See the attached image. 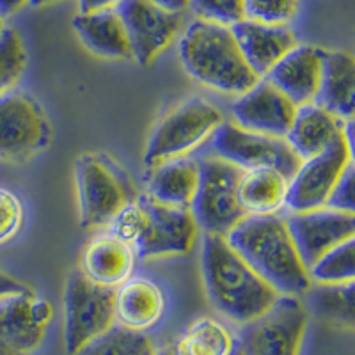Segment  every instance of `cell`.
<instances>
[{
	"label": "cell",
	"instance_id": "8",
	"mask_svg": "<svg viewBox=\"0 0 355 355\" xmlns=\"http://www.w3.org/2000/svg\"><path fill=\"white\" fill-rule=\"evenodd\" d=\"M116 290L100 286L80 270L69 274L64 290V345L75 355L116 323Z\"/></svg>",
	"mask_w": 355,
	"mask_h": 355
},
{
	"label": "cell",
	"instance_id": "25",
	"mask_svg": "<svg viewBox=\"0 0 355 355\" xmlns=\"http://www.w3.org/2000/svg\"><path fill=\"white\" fill-rule=\"evenodd\" d=\"M288 178L274 167L242 169L239 180V202L245 215H275L286 208Z\"/></svg>",
	"mask_w": 355,
	"mask_h": 355
},
{
	"label": "cell",
	"instance_id": "31",
	"mask_svg": "<svg viewBox=\"0 0 355 355\" xmlns=\"http://www.w3.org/2000/svg\"><path fill=\"white\" fill-rule=\"evenodd\" d=\"M299 11V0H243V15L261 24L286 25Z\"/></svg>",
	"mask_w": 355,
	"mask_h": 355
},
{
	"label": "cell",
	"instance_id": "17",
	"mask_svg": "<svg viewBox=\"0 0 355 355\" xmlns=\"http://www.w3.org/2000/svg\"><path fill=\"white\" fill-rule=\"evenodd\" d=\"M231 33L239 43L240 52L258 78L266 77L297 43V37L286 25L261 24V21L243 20L231 25Z\"/></svg>",
	"mask_w": 355,
	"mask_h": 355
},
{
	"label": "cell",
	"instance_id": "14",
	"mask_svg": "<svg viewBox=\"0 0 355 355\" xmlns=\"http://www.w3.org/2000/svg\"><path fill=\"white\" fill-rule=\"evenodd\" d=\"M52 318V302L33 291L0 300V355L33 354L43 343Z\"/></svg>",
	"mask_w": 355,
	"mask_h": 355
},
{
	"label": "cell",
	"instance_id": "38",
	"mask_svg": "<svg viewBox=\"0 0 355 355\" xmlns=\"http://www.w3.org/2000/svg\"><path fill=\"white\" fill-rule=\"evenodd\" d=\"M150 2L173 12H182L189 8V0H150Z\"/></svg>",
	"mask_w": 355,
	"mask_h": 355
},
{
	"label": "cell",
	"instance_id": "4",
	"mask_svg": "<svg viewBox=\"0 0 355 355\" xmlns=\"http://www.w3.org/2000/svg\"><path fill=\"white\" fill-rule=\"evenodd\" d=\"M110 226L142 259L187 254L199 230L189 208L158 205L148 198L130 201Z\"/></svg>",
	"mask_w": 355,
	"mask_h": 355
},
{
	"label": "cell",
	"instance_id": "18",
	"mask_svg": "<svg viewBox=\"0 0 355 355\" xmlns=\"http://www.w3.org/2000/svg\"><path fill=\"white\" fill-rule=\"evenodd\" d=\"M323 52L311 44H295L286 55L266 73L281 93L286 94L295 105H306L316 100L322 80Z\"/></svg>",
	"mask_w": 355,
	"mask_h": 355
},
{
	"label": "cell",
	"instance_id": "22",
	"mask_svg": "<svg viewBox=\"0 0 355 355\" xmlns=\"http://www.w3.org/2000/svg\"><path fill=\"white\" fill-rule=\"evenodd\" d=\"M148 199L173 208H189L199 183V164L187 157L171 158L151 167Z\"/></svg>",
	"mask_w": 355,
	"mask_h": 355
},
{
	"label": "cell",
	"instance_id": "40",
	"mask_svg": "<svg viewBox=\"0 0 355 355\" xmlns=\"http://www.w3.org/2000/svg\"><path fill=\"white\" fill-rule=\"evenodd\" d=\"M231 355H243L242 354V350H240V347H239V343H236V347H234V350H233V354Z\"/></svg>",
	"mask_w": 355,
	"mask_h": 355
},
{
	"label": "cell",
	"instance_id": "26",
	"mask_svg": "<svg viewBox=\"0 0 355 355\" xmlns=\"http://www.w3.org/2000/svg\"><path fill=\"white\" fill-rule=\"evenodd\" d=\"M236 339L218 320L205 316L196 320L176 339L173 355H231Z\"/></svg>",
	"mask_w": 355,
	"mask_h": 355
},
{
	"label": "cell",
	"instance_id": "34",
	"mask_svg": "<svg viewBox=\"0 0 355 355\" xmlns=\"http://www.w3.org/2000/svg\"><path fill=\"white\" fill-rule=\"evenodd\" d=\"M354 166H348L343 176L339 178L338 185L332 190L331 198L327 201V208L332 210H341V211H354L355 208V198H354Z\"/></svg>",
	"mask_w": 355,
	"mask_h": 355
},
{
	"label": "cell",
	"instance_id": "1",
	"mask_svg": "<svg viewBox=\"0 0 355 355\" xmlns=\"http://www.w3.org/2000/svg\"><path fill=\"white\" fill-rule=\"evenodd\" d=\"M243 261L279 295L299 297L311 288V277L288 231L275 215H245L224 236Z\"/></svg>",
	"mask_w": 355,
	"mask_h": 355
},
{
	"label": "cell",
	"instance_id": "37",
	"mask_svg": "<svg viewBox=\"0 0 355 355\" xmlns=\"http://www.w3.org/2000/svg\"><path fill=\"white\" fill-rule=\"evenodd\" d=\"M28 4H31V0H0V17H12V15L20 12L24 8H27Z\"/></svg>",
	"mask_w": 355,
	"mask_h": 355
},
{
	"label": "cell",
	"instance_id": "30",
	"mask_svg": "<svg viewBox=\"0 0 355 355\" xmlns=\"http://www.w3.org/2000/svg\"><path fill=\"white\" fill-rule=\"evenodd\" d=\"M323 290L316 291L315 307L318 315L329 322L354 325V283L323 284Z\"/></svg>",
	"mask_w": 355,
	"mask_h": 355
},
{
	"label": "cell",
	"instance_id": "5",
	"mask_svg": "<svg viewBox=\"0 0 355 355\" xmlns=\"http://www.w3.org/2000/svg\"><path fill=\"white\" fill-rule=\"evenodd\" d=\"M75 178L84 230L110 226L116 215L133 201L128 178L105 155H82L75 164Z\"/></svg>",
	"mask_w": 355,
	"mask_h": 355
},
{
	"label": "cell",
	"instance_id": "41",
	"mask_svg": "<svg viewBox=\"0 0 355 355\" xmlns=\"http://www.w3.org/2000/svg\"><path fill=\"white\" fill-rule=\"evenodd\" d=\"M4 18H2V17H0V34H2V33H4Z\"/></svg>",
	"mask_w": 355,
	"mask_h": 355
},
{
	"label": "cell",
	"instance_id": "12",
	"mask_svg": "<svg viewBox=\"0 0 355 355\" xmlns=\"http://www.w3.org/2000/svg\"><path fill=\"white\" fill-rule=\"evenodd\" d=\"M49 119L33 98L21 93L0 96V160L27 162L49 146Z\"/></svg>",
	"mask_w": 355,
	"mask_h": 355
},
{
	"label": "cell",
	"instance_id": "20",
	"mask_svg": "<svg viewBox=\"0 0 355 355\" xmlns=\"http://www.w3.org/2000/svg\"><path fill=\"white\" fill-rule=\"evenodd\" d=\"M166 293L148 277H130L116 288L114 313L119 325L132 331L155 327L166 313Z\"/></svg>",
	"mask_w": 355,
	"mask_h": 355
},
{
	"label": "cell",
	"instance_id": "15",
	"mask_svg": "<svg viewBox=\"0 0 355 355\" xmlns=\"http://www.w3.org/2000/svg\"><path fill=\"white\" fill-rule=\"evenodd\" d=\"M284 220L306 268L325 252L355 236L354 211L332 210L323 206L316 210L295 211Z\"/></svg>",
	"mask_w": 355,
	"mask_h": 355
},
{
	"label": "cell",
	"instance_id": "42",
	"mask_svg": "<svg viewBox=\"0 0 355 355\" xmlns=\"http://www.w3.org/2000/svg\"><path fill=\"white\" fill-rule=\"evenodd\" d=\"M157 355H173V354H171V350H164V352H158Z\"/></svg>",
	"mask_w": 355,
	"mask_h": 355
},
{
	"label": "cell",
	"instance_id": "21",
	"mask_svg": "<svg viewBox=\"0 0 355 355\" xmlns=\"http://www.w3.org/2000/svg\"><path fill=\"white\" fill-rule=\"evenodd\" d=\"M347 123L313 101L297 107L293 123L284 139L300 160H306L334 144L345 133Z\"/></svg>",
	"mask_w": 355,
	"mask_h": 355
},
{
	"label": "cell",
	"instance_id": "10",
	"mask_svg": "<svg viewBox=\"0 0 355 355\" xmlns=\"http://www.w3.org/2000/svg\"><path fill=\"white\" fill-rule=\"evenodd\" d=\"M352 164V121L332 146L315 157L300 162L299 169L288 180L286 208L307 211L323 208L347 167Z\"/></svg>",
	"mask_w": 355,
	"mask_h": 355
},
{
	"label": "cell",
	"instance_id": "3",
	"mask_svg": "<svg viewBox=\"0 0 355 355\" xmlns=\"http://www.w3.org/2000/svg\"><path fill=\"white\" fill-rule=\"evenodd\" d=\"M180 59L196 80L220 93L240 96L259 80L227 25L192 21L180 40Z\"/></svg>",
	"mask_w": 355,
	"mask_h": 355
},
{
	"label": "cell",
	"instance_id": "19",
	"mask_svg": "<svg viewBox=\"0 0 355 355\" xmlns=\"http://www.w3.org/2000/svg\"><path fill=\"white\" fill-rule=\"evenodd\" d=\"M135 250L114 231L100 233L85 243L80 258V272L100 286L114 288L132 277Z\"/></svg>",
	"mask_w": 355,
	"mask_h": 355
},
{
	"label": "cell",
	"instance_id": "6",
	"mask_svg": "<svg viewBox=\"0 0 355 355\" xmlns=\"http://www.w3.org/2000/svg\"><path fill=\"white\" fill-rule=\"evenodd\" d=\"M224 123L220 110L210 101L190 98L171 110L151 133L144 153V164L155 167L171 158L185 157L202 141L214 135Z\"/></svg>",
	"mask_w": 355,
	"mask_h": 355
},
{
	"label": "cell",
	"instance_id": "36",
	"mask_svg": "<svg viewBox=\"0 0 355 355\" xmlns=\"http://www.w3.org/2000/svg\"><path fill=\"white\" fill-rule=\"evenodd\" d=\"M121 0H78L80 12H93L103 11V9H116V6Z\"/></svg>",
	"mask_w": 355,
	"mask_h": 355
},
{
	"label": "cell",
	"instance_id": "16",
	"mask_svg": "<svg viewBox=\"0 0 355 355\" xmlns=\"http://www.w3.org/2000/svg\"><path fill=\"white\" fill-rule=\"evenodd\" d=\"M297 105L272 82L259 78L233 105V117L243 130L270 137H286Z\"/></svg>",
	"mask_w": 355,
	"mask_h": 355
},
{
	"label": "cell",
	"instance_id": "13",
	"mask_svg": "<svg viewBox=\"0 0 355 355\" xmlns=\"http://www.w3.org/2000/svg\"><path fill=\"white\" fill-rule=\"evenodd\" d=\"M116 11L125 25L132 57L148 66L173 43L182 27V12H173L150 0H121Z\"/></svg>",
	"mask_w": 355,
	"mask_h": 355
},
{
	"label": "cell",
	"instance_id": "7",
	"mask_svg": "<svg viewBox=\"0 0 355 355\" xmlns=\"http://www.w3.org/2000/svg\"><path fill=\"white\" fill-rule=\"evenodd\" d=\"M198 164L199 183L190 211L206 234L226 236L245 217L236 196L242 169L218 157Z\"/></svg>",
	"mask_w": 355,
	"mask_h": 355
},
{
	"label": "cell",
	"instance_id": "9",
	"mask_svg": "<svg viewBox=\"0 0 355 355\" xmlns=\"http://www.w3.org/2000/svg\"><path fill=\"white\" fill-rule=\"evenodd\" d=\"M307 309L293 295H279L270 309L242 325L243 355H299L307 327Z\"/></svg>",
	"mask_w": 355,
	"mask_h": 355
},
{
	"label": "cell",
	"instance_id": "32",
	"mask_svg": "<svg viewBox=\"0 0 355 355\" xmlns=\"http://www.w3.org/2000/svg\"><path fill=\"white\" fill-rule=\"evenodd\" d=\"M189 8L194 11L198 20L231 27L243 20V0H189Z\"/></svg>",
	"mask_w": 355,
	"mask_h": 355
},
{
	"label": "cell",
	"instance_id": "2",
	"mask_svg": "<svg viewBox=\"0 0 355 355\" xmlns=\"http://www.w3.org/2000/svg\"><path fill=\"white\" fill-rule=\"evenodd\" d=\"M201 263L211 306L231 322L245 325L277 300V291L243 261L224 236L205 234Z\"/></svg>",
	"mask_w": 355,
	"mask_h": 355
},
{
	"label": "cell",
	"instance_id": "29",
	"mask_svg": "<svg viewBox=\"0 0 355 355\" xmlns=\"http://www.w3.org/2000/svg\"><path fill=\"white\" fill-rule=\"evenodd\" d=\"M25 66L27 52L21 36L12 28H4V33L0 34V96L15 89L24 75Z\"/></svg>",
	"mask_w": 355,
	"mask_h": 355
},
{
	"label": "cell",
	"instance_id": "23",
	"mask_svg": "<svg viewBox=\"0 0 355 355\" xmlns=\"http://www.w3.org/2000/svg\"><path fill=\"white\" fill-rule=\"evenodd\" d=\"M315 103L345 121L355 109V62L347 52H323L322 80Z\"/></svg>",
	"mask_w": 355,
	"mask_h": 355
},
{
	"label": "cell",
	"instance_id": "24",
	"mask_svg": "<svg viewBox=\"0 0 355 355\" xmlns=\"http://www.w3.org/2000/svg\"><path fill=\"white\" fill-rule=\"evenodd\" d=\"M73 27L82 43L93 53L107 59H133L125 25L116 9L78 12Z\"/></svg>",
	"mask_w": 355,
	"mask_h": 355
},
{
	"label": "cell",
	"instance_id": "35",
	"mask_svg": "<svg viewBox=\"0 0 355 355\" xmlns=\"http://www.w3.org/2000/svg\"><path fill=\"white\" fill-rule=\"evenodd\" d=\"M24 291H31V288L12 277L11 274H8L4 268H0V300L9 297V295L24 293Z\"/></svg>",
	"mask_w": 355,
	"mask_h": 355
},
{
	"label": "cell",
	"instance_id": "27",
	"mask_svg": "<svg viewBox=\"0 0 355 355\" xmlns=\"http://www.w3.org/2000/svg\"><path fill=\"white\" fill-rule=\"evenodd\" d=\"M153 339L141 331H132L119 323L101 332L75 355H157Z\"/></svg>",
	"mask_w": 355,
	"mask_h": 355
},
{
	"label": "cell",
	"instance_id": "39",
	"mask_svg": "<svg viewBox=\"0 0 355 355\" xmlns=\"http://www.w3.org/2000/svg\"><path fill=\"white\" fill-rule=\"evenodd\" d=\"M52 2H59V0H31V6H44V4H52Z\"/></svg>",
	"mask_w": 355,
	"mask_h": 355
},
{
	"label": "cell",
	"instance_id": "11",
	"mask_svg": "<svg viewBox=\"0 0 355 355\" xmlns=\"http://www.w3.org/2000/svg\"><path fill=\"white\" fill-rule=\"evenodd\" d=\"M211 148L222 160L240 169L274 167L290 180L299 169L300 158L286 139L249 132L234 123H222L211 135Z\"/></svg>",
	"mask_w": 355,
	"mask_h": 355
},
{
	"label": "cell",
	"instance_id": "28",
	"mask_svg": "<svg viewBox=\"0 0 355 355\" xmlns=\"http://www.w3.org/2000/svg\"><path fill=\"white\" fill-rule=\"evenodd\" d=\"M311 281L320 284H348L355 277L354 239L334 247L307 268Z\"/></svg>",
	"mask_w": 355,
	"mask_h": 355
},
{
	"label": "cell",
	"instance_id": "33",
	"mask_svg": "<svg viewBox=\"0 0 355 355\" xmlns=\"http://www.w3.org/2000/svg\"><path fill=\"white\" fill-rule=\"evenodd\" d=\"M24 205L15 192L0 187V245L11 242L24 226Z\"/></svg>",
	"mask_w": 355,
	"mask_h": 355
}]
</instances>
